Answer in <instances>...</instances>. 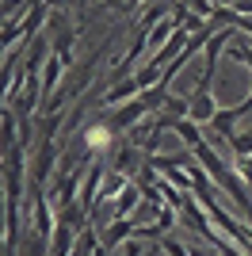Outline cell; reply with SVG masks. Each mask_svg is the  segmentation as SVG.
I'll return each mask as SVG.
<instances>
[{"label": "cell", "mask_w": 252, "mask_h": 256, "mask_svg": "<svg viewBox=\"0 0 252 256\" xmlns=\"http://www.w3.org/2000/svg\"><path fill=\"white\" fill-rule=\"evenodd\" d=\"M107 142V130H88V146H104Z\"/></svg>", "instance_id": "1"}]
</instances>
